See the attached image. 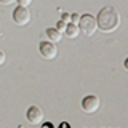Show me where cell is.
Instances as JSON below:
<instances>
[{"mask_svg": "<svg viewBox=\"0 0 128 128\" xmlns=\"http://www.w3.org/2000/svg\"><path fill=\"white\" fill-rule=\"evenodd\" d=\"M96 24L98 29L102 30L104 34H112L120 27V14L117 8L114 6H104L96 16Z\"/></svg>", "mask_w": 128, "mask_h": 128, "instance_id": "cell-1", "label": "cell"}, {"mask_svg": "<svg viewBox=\"0 0 128 128\" xmlns=\"http://www.w3.org/2000/svg\"><path fill=\"white\" fill-rule=\"evenodd\" d=\"M78 27H80V32H83L86 37H91V35H94L96 29H98L96 18H94L93 14H90V13L82 14V16H80V19H78Z\"/></svg>", "mask_w": 128, "mask_h": 128, "instance_id": "cell-2", "label": "cell"}, {"mask_svg": "<svg viewBox=\"0 0 128 128\" xmlns=\"http://www.w3.org/2000/svg\"><path fill=\"white\" fill-rule=\"evenodd\" d=\"M38 53L42 54V58L45 59H54L56 54H58V48L53 42L50 40H43V42L38 43Z\"/></svg>", "mask_w": 128, "mask_h": 128, "instance_id": "cell-3", "label": "cell"}, {"mask_svg": "<svg viewBox=\"0 0 128 128\" xmlns=\"http://www.w3.org/2000/svg\"><path fill=\"white\" fill-rule=\"evenodd\" d=\"M11 16H13V21L18 26H27L30 22V13L27 10V6H16Z\"/></svg>", "mask_w": 128, "mask_h": 128, "instance_id": "cell-4", "label": "cell"}, {"mask_svg": "<svg viewBox=\"0 0 128 128\" xmlns=\"http://www.w3.org/2000/svg\"><path fill=\"white\" fill-rule=\"evenodd\" d=\"M99 106H101V101L96 94H88L82 99V109L86 114H94L99 109Z\"/></svg>", "mask_w": 128, "mask_h": 128, "instance_id": "cell-5", "label": "cell"}, {"mask_svg": "<svg viewBox=\"0 0 128 128\" xmlns=\"http://www.w3.org/2000/svg\"><path fill=\"white\" fill-rule=\"evenodd\" d=\"M26 118L30 125H40L43 122V110L38 106H30L26 112Z\"/></svg>", "mask_w": 128, "mask_h": 128, "instance_id": "cell-6", "label": "cell"}, {"mask_svg": "<svg viewBox=\"0 0 128 128\" xmlns=\"http://www.w3.org/2000/svg\"><path fill=\"white\" fill-rule=\"evenodd\" d=\"M64 34H66V37H69V38H77L78 35H80V27H78V24L67 22L66 29H64Z\"/></svg>", "mask_w": 128, "mask_h": 128, "instance_id": "cell-7", "label": "cell"}, {"mask_svg": "<svg viewBox=\"0 0 128 128\" xmlns=\"http://www.w3.org/2000/svg\"><path fill=\"white\" fill-rule=\"evenodd\" d=\"M45 34H46V37L50 38V42H53V43H58V42L62 40V32H59L56 27H48L45 30Z\"/></svg>", "mask_w": 128, "mask_h": 128, "instance_id": "cell-8", "label": "cell"}, {"mask_svg": "<svg viewBox=\"0 0 128 128\" xmlns=\"http://www.w3.org/2000/svg\"><path fill=\"white\" fill-rule=\"evenodd\" d=\"M66 26H67V22H64V21H58V24H56V29H58L59 32H64Z\"/></svg>", "mask_w": 128, "mask_h": 128, "instance_id": "cell-9", "label": "cell"}, {"mask_svg": "<svg viewBox=\"0 0 128 128\" xmlns=\"http://www.w3.org/2000/svg\"><path fill=\"white\" fill-rule=\"evenodd\" d=\"M16 2H18L19 6H29L32 3V0H16Z\"/></svg>", "mask_w": 128, "mask_h": 128, "instance_id": "cell-10", "label": "cell"}, {"mask_svg": "<svg viewBox=\"0 0 128 128\" xmlns=\"http://www.w3.org/2000/svg\"><path fill=\"white\" fill-rule=\"evenodd\" d=\"M61 21L70 22V13H62V14H61Z\"/></svg>", "mask_w": 128, "mask_h": 128, "instance_id": "cell-11", "label": "cell"}, {"mask_svg": "<svg viewBox=\"0 0 128 128\" xmlns=\"http://www.w3.org/2000/svg\"><path fill=\"white\" fill-rule=\"evenodd\" d=\"M78 19H80V16L78 14H70V22H74V24H78Z\"/></svg>", "mask_w": 128, "mask_h": 128, "instance_id": "cell-12", "label": "cell"}, {"mask_svg": "<svg viewBox=\"0 0 128 128\" xmlns=\"http://www.w3.org/2000/svg\"><path fill=\"white\" fill-rule=\"evenodd\" d=\"M5 61H6V56H5V53H3L2 50H0V66L5 64Z\"/></svg>", "mask_w": 128, "mask_h": 128, "instance_id": "cell-13", "label": "cell"}, {"mask_svg": "<svg viewBox=\"0 0 128 128\" xmlns=\"http://www.w3.org/2000/svg\"><path fill=\"white\" fill-rule=\"evenodd\" d=\"M13 2H16V0H0V3H2V5H11Z\"/></svg>", "mask_w": 128, "mask_h": 128, "instance_id": "cell-14", "label": "cell"}, {"mask_svg": "<svg viewBox=\"0 0 128 128\" xmlns=\"http://www.w3.org/2000/svg\"><path fill=\"white\" fill-rule=\"evenodd\" d=\"M123 69H125V70L128 72V58L125 59V61H123Z\"/></svg>", "mask_w": 128, "mask_h": 128, "instance_id": "cell-15", "label": "cell"}]
</instances>
